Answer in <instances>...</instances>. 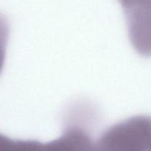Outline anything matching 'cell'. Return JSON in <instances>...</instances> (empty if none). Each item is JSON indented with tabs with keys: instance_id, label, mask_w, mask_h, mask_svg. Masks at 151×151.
Returning <instances> with one entry per match:
<instances>
[{
	"instance_id": "obj_1",
	"label": "cell",
	"mask_w": 151,
	"mask_h": 151,
	"mask_svg": "<svg viewBox=\"0 0 151 151\" xmlns=\"http://www.w3.org/2000/svg\"><path fill=\"white\" fill-rule=\"evenodd\" d=\"M129 38L143 55H151V1H122Z\"/></svg>"
}]
</instances>
